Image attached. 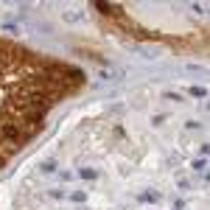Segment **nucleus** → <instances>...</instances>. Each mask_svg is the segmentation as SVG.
<instances>
[{
	"instance_id": "1",
	"label": "nucleus",
	"mask_w": 210,
	"mask_h": 210,
	"mask_svg": "<svg viewBox=\"0 0 210 210\" xmlns=\"http://www.w3.org/2000/svg\"><path fill=\"white\" fill-rule=\"evenodd\" d=\"M81 177H84V179H92V177H95V171H90V168H84V171H81Z\"/></svg>"
}]
</instances>
